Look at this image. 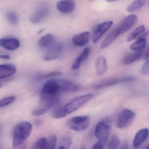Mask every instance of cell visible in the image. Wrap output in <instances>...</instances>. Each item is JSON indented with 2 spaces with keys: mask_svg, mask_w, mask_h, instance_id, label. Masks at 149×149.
Listing matches in <instances>:
<instances>
[{
  "mask_svg": "<svg viewBox=\"0 0 149 149\" xmlns=\"http://www.w3.org/2000/svg\"><path fill=\"white\" fill-rule=\"evenodd\" d=\"M138 17L135 15H129L123 18L120 23L108 35L102 43L101 49H103L107 48L119 36L130 30L136 23Z\"/></svg>",
  "mask_w": 149,
  "mask_h": 149,
  "instance_id": "6da1fadb",
  "label": "cell"
},
{
  "mask_svg": "<svg viewBox=\"0 0 149 149\" xmlns=\"http://www.w3.org/2000/svg\"><path fill=\"white\" fill-rule=\"evenodd\" d=\"M93 97V94L92 93L87 94L78 96L68 104L61 107L60 106L55 109L52 113V116L56 119L65 117L79 109L90 100Z\"/></svg>",
  "mask_w": 149,
  "mask_h": 149,
  "instance_id": "7a4b0ae2",
  "label": "cell"
},
{
  "mask_svg": "<svg viewBox=\"0 0 149 149\" xmlns=\"http://www.w3.org/2000/svg\"><path fill=\"white\" fill-rule=\"evenodd\" d=\"M32 129V125L28 122L17 124L14 128L13 148H16L23 143L30 135Z\"/></svg>",
  "mask_w": 149,
  "mask_h": 149,
  "instance_id": "3957f363",
  "label": "cell"
},
{
  "mask_svg": "<svg viewBox=\"0 0 149 149\" xmlns=\"http://www.w3.org/2000/svg\"><path fill=\"white\" fill-rule=\"evenodd\" d=\"M112 120L110 118H106L98 123L95 126L94 134L99 143L104 145L108 139Z\"/></svg>",
  "mask_w": 149,
  "mask_h": 149,
  "instance_id": "277c9868",
  "label": "cell"
},
{
  "mask_svg": "<svg viewBox=\"0 0 149 149\" xmlns=\"http://www.w3.org/2000/svg\"><path fill=\"white\" fill-rule=\"evenodd\" d=\"M135 116V114L134 111L128 109H123L117 115L116 126L119 129L128 127L132 124Z\"/></svg>",
  "mask_w": 149,
  "mask_h": 149,
  "instance_id": "5b68a950",
  "label": "cell"
},
{
  "mask_svg": "<svg viewBox=\"0 0 149 149\" xmlns=\"http://www.w3.org/2000/svg\"><path fill=\"white\" fill-rule=\"evenodd\" d=\"M90 122V118L88 116H75L69 120L68 125L70 129L78 132L86 129Z\"/></svg>",
  "mask_w": 149,
  "mask_h": 149,
  "instance_id": "8992f818",
  "label": "cell"
},
{
  "mask_svg": "<svg viewBox=\"0 0 149 149\" xmlns=\"http://www.w3.org/2000/svg\"><path fill=\"white\" fill-rule=\"evenodd\" d=\"M41 93L50 95H60L61 92L59 79H51L46 81Z\"/></svg>",
  "mask_w": 149,
  "mask_h": 149,
  "instance_id": "52a82bcc",
  "label": "cell"
},
{
  "mask_svg": "<svg viewBox=\"0 0 149 149\" xmlns=\"http://www.w3.org/2000/svg\"><path fill=\"white\" fill-rule=\"evenodd\" d=\"M49 9L45 5L39 7L30 17L32 23L36 24L44 20L49 14Z\"/></svg>",
  "mask_w": 149,
  "mask_h": 149,
  "instance_id": "ba28073f",
  "label": "cell"
},
{
  "mask_svg": "<svg viewBox=\"0 0 149 149\" xmlns=\"http://www.w3.org/2000/svg\"><path fill=\"white\" fill-rule=\"evenodd\" d=\"M113 24L112 21H108L98 25L95 29L93 33V42L96 43L102 36L110 29Z\"/></svg>",
  "mask_w": 149,
  "mask_h": 149,
  "instance_id": "9c48e42d",
  "label": "cell"
},
{
  "mask_svg": "<svg viewBox=\"0 0 149 149\" xmlns=\"http://www.w3.org/2000/svg\"><path fill=\"white\" fill-rule=\"evenodd\" d=\"M132 79H133V78L128 77H117V78L107 79L96 84L94 88L97 89H99V88L113 86L120 82L129 81Z\"/></svg>",
  "mask_w": 149,
  "mask_h": 149,
  "instance_id": "30bf717a",
  "label": "cell"
},
{
  "mask_svg": "<svg viewBox=\"0 0 149 149\" xmlns=\"http://www.w3.org/2000/svg\"><path fill=\"white\" fill-rule=\"evenodd\" d=\"M56 8L62 13L70 14L74 11L75 3L73 0H61L57 3Z\"/></svg>",
  "mask_w": 149,
  "mask_h": 149,
  "instance_id": "8fae6325",
  "label": "cell"
},
{
  "mask_svg": "<svg viewBox=\"0 0 149 149\" xmlns=\"http://www.w3.org/2000/svg\"><path fill=\"white\" fill-rule=\"evenodd\" d=\"M149 33V31H148L140 35L137 40L130 45V49L135 52L143 51L147 45L146 37Z\"/></svg>",
  "mask_w": 149,
  "mask_h": 149,
  "instance_id": "7c38bea8",
  "label": "cell"
},
{
  "mask_svg": "<svg viewBox=\"0 0 149 149\" xmlns=\"http://www.w3.org/2000/svg\"><path fill=\"white\" fill-rule=\"evenodd\" d=\"M20 43L17 38H6L0 39V47L9 51H14L19 48Z\"/></svg>",
  "mask_w": 149,
  "mask_h": 149,
  "instance_id": "4fadbf2b",
  "label": "cell"
},
{
  "mask_svg": "<svg viewBox=\"0 0 149 149\" xmlns=\"http://www.w3.org/2000/svg\"><path fill=\"white\" fill-rule=\"evenodd\" d=\"M62 46L59 45H55L48 51L44 57V60L46 61L55 60L58 58L62 52Z\"/></svg>",
  "mask_w": 149,
  "mask_h": 149,
  "instance_id": "5bb4252c",
  "label": "cell"
},
{
  "mask_svg": "<svg viewBox=\"0 0 149 149\" xmlns=\"http://www.w3.org/2000/svg\"><path fill=\"white\" fill-rule=\"evenodd\" d=\"M59 81L61 93L76 92L80 88L79 85L71 81L59 79Z\"/></svg>",
  "mask_w": 149,
  "mask_h": 149,
  "instance_id": "9a60e30c",
  "label": "cell"
},
{
  "mask_svg": "<svg viewBox=\"0 0 149 149\" xmlns=\"http://www.w3.org/2000/svg\"><path fill=\"white\" fill-rule=\"evenodd\" d=\"M149 136V130L148 128L142 129L139 130L135 136L133 145L135 148L141 146Z\"/></svg>",
  "mask_w": 149,
  "mask_h": 149,
  "instance_id": "2e32d148",
  "label": "cell"
},
{
  "mask_svg": "<svg viewBox=\"0 0 149 149\" xmlns=\"http://www.w3.org/2000/svg\"><path fill=\"white\" fill-rule=\"evenodd\" d=\"M89 37L90 32L89 31H85L74 36L72 38V42L77 46L82 47L88 43Z\"/></svg>",
  "mask_w": 149,
  "mask_h": 149,
  "instance_id": "e0dca14e",
  "label": "cell"
},
{
  "mask_svg": "<svg viewBox=\"0 0 149 149\" xmlns=\"http://www.w3.org/2000/svg\"><path fill=\"white\" fill-rule=\"evenodd\" d=\"M17 70L13 65H0V79H4L10 77L16 72Z\"/></svg>",
  "mask_w": 149,
  "mask_h": 149,
  "instance_id": "ac0fdd59",
  "label": "cell"
},
{
  "mask_svg": "<svg viewBox=\"0 0 149 149\" xmlns=\"http://www.w3.org/2000/svg\"><path fill=\"white\" fill-rule=\"evenodd\" d=\"M89 52L90 50L89 48H86L84 49L82 53L77 58L72 65V70H78L80 67L81 65L87 60L89 57Z\"/></svg>",
  "mask_w": 149,
  "mask_h": 149,
  "instance_id": "d6986e66",
  "label": "cell"
},
{
  "mask_svg": "<svg viewBox=\"0 0 149 149\" xmlns=\"http://www.w3.org/2000/svg\"><path fill=\"white\" fill-rule=\"evenodd\" d=\"M143 51L135 52L130 53L126 56L123 60V63L125 65L131 64L139 60L142 56Z\"/></svg>",
  "mask_w": 149,
  "mask_h": 149,
  "instance_id": "ffe728a7",
  "label": "cell"
},
{
  "mask_svg": "<svg viewBox=\"0 0 149 149\" xmlns=\"http://www.w3.org/2000/svg\"><path fill=\"white\" fill-rule=\"evenodd\" d=\"M96 71L97 74L101 75L104 74L108 69L107 63L105 58L100 56L98 58L96 62Z\"/></svg>",
  "mask_w": 149,
  "mask_h": 149,
  "instance_id": "44dd1931",
  "label": "cell"
},
{
  "mask_svg": "<svg viewBox=\"0 0 149 149\" xmlns=\"http://www.w3.org/2000/svg\"><path fill=\"white\" fill-rule=\"evenodd\" d=\"M146 0H135L127 7L128 12L134 13L140 10L145 5Z\"/></svg>",
  "mask_w": 149,
  "mask_h": 149,
  "instance_id": "7402d4cb",
  "label": "cell"
},
{
  "mask_svg": "<svg viewBox=\"0 0 149 149\" xmlns=\"http://www.w3.org/2000/svg\"><path fill=\"white\" fill-rule=\"evenodd\" d=\"M55 40V36L53 35L47 34L40 39L38 42V45L41 48L48 47L53 44Z\"/></svg>",
  "mask_w": 149,
  "mask_h": 149,
  "instance_id": "603a6c76",
  "label": "cell"
},
{
  "mask_svg": "<svg viewBox=\"0 0 149 149\" xmlns=\"http://www.w3.org/2000/svg\"><path fill=\"white\" fill-rule=\"evenodd\" d=\"M146 29L144 25H141L135 29L132 32H130L127 37L126 40L128 42H130L135 39L139 35L145 31Z\"/></svg>",
  "mask_w": 149,
  "mask_h": 149,
  "instance_id": "cb8c5ba5",
  "label": "cell"
},
{
  "mask_svg": "<svg viewBox=\"0 0 149 149\" xmlns=\"http://www.w3.org/2000/svg\"><path fill=\"white\" fill-rule=\"evenodd\" d=\"M56 142V136L55 135L51 136L47 140L46 144L43 149H55Z\"/></svg>",
  "mask_w": 149,
  "mask_h": 149,
  "instance_id": "d4e9b609",
  "label": "cell"
},
{
  "mask_svg": "<svg viewBox=\"0 0 149 149\" xmlns=\"http://www.w3.org/2000/svg\"><path fill=\"white\" fill-rule=\"evenodd\" d=\"M6 17L9 22L12 25H15L18 22V16L16 13L14 11H11L8 12Z\"/></svg>",
  "mask_w": 149,
  "mask_h": 149,
  "instance_id": "484cf974",
  "label": "cell"
},
{
  "mask_svg": "<svg viewBox=\"0 0 149 149\" xmlns=\"http://www.w3.org/2000/svg\"><path fill=\"white\" fill-rule=\"evenodd\" d=\"M120 144V141L117 136H113L109 141L108 149H116Z\"/></svg>",
  "mask_w": 149,
  "mask_h": 149,
  "instance_id": "4316f807",
  "label": "cell"
},
{
  "mask_svg": "<svg viewBox=\"0 0 149 149\" xmlns=\"http://www.w3.org/2000/svg\"><path fill=\"white\" fill-rule=\"evenodd\" d=\"M47 140L45 137L38 139L30 149H43L46 144Z\"/></svg>",
  "mask_w": 149,
  "mask_h": 149,
  "instance_id": "83f0119b",
  "label": "cell"
},
{
  "mask_svg": "<svg viewBox=\"0 0 149 149\" xmlns=\"http://www.w3.org/2000/svg\"><path fill=\"white\" fill-rule=\"evenodd\" d=\"M62 74V73L59 71H53L48 73H42L38 74L37 77L39 79H46V78H52L59 76Z\"/></svg>",
  "mask_w": 149,
  "mask_h": 149,
  "instance_id": "f1b7e54d",
  "label": "cell"
},
{
  "mask_svg": "<svg viewBox=\"0 0 149 149\" xmlns=\"http://www.w3.org/2000/svg\"><path fill=\"white\" fill-rule=\"evenodd\" d=\"M15 100V96H10L0 100V107H6L12 103Z\"/></svg>",
  "mask_w": 149,
  "mask_h": 149,
  "instance_id": "f546056e",
  "label": "cell"
},
{
  "mask_svg": "<svg viewBox=\"0 0 149 149\" xmlns=\"http://www.w3.org/2000/svg\"><path fill=\"white\" fill-rule=\"evenodd\" d=\"M141 72L143 74L149 75V60L142 65L141 68Z\"/></svg>",
  "mask_w": 149,
  "mask_h": 149,
  "instance_id": "4dcf8cb0",
  "label": "cell"
},
{
  "mask_svg": "<svg viewBox=\"0 0 149 149\" xmlns=\"http://www.w3.org/2000/svg\"><path fill=\"white\" fill-rule=\"evenodd\" d=\"M0 58L3 59H9L10 58V56L7 54H4L3 52L0 51Z\"/></svg>",
  "mask_w": 149,
  "mask_h": 149,
  "instance_id": "1f68e13d",
  "label": "cell"
},
{
  "mask_svg": "<svg viewBox=\"0 0 149 149\" xmlns=\"http://www.w3.org/2000/svg\"><path fill=\"white\" fill-rule=\"evenodd\" d=\"M103 145L101 143H98L94 145L92 149H103Z\"/></svg>",
  "mask_w": 149,
  "mask_h": 149,
  "instance_id": "d6a6232c",
  "label": "cell"
},
{
  "mask_svg": "<svg viewBox=\"0 0 149 149\" xmlns=\"http://www.w3.org/2000/svg\"><path fill=\"white\" fill-rule=\"evenodd\" d=\"M149 58V47L148 48L147 50L146 51L145 53H144V56H143V59L144 60H147V59Z\"/></svg>",
  "mask_w": 149,
  "mask_h": 149,
  "instance_id": "836d02e7",
  "label": "cell"
},
{
  "mask_svg": "<svg viewBox=\"0 0 149 149\" xmlns=\"http://www.w3.org/2000/svg\"><path fill=\"white\" fill-rule=\"evenodd\" d=\"M121 149H128V145L127 144H125L123 145Z\"/></svg>",
  "mask_w": 149,
  "mask_h": 149,
  "instance_id": "e575fe53",
  "label": "cell"
},
{
  "mask_svg": "<svg viewBox=\"0 0 149 149\" xmlns=\"http://www.w3.org/2000/svg\"><path fill=\"white\" fill-rule=\"evenodd\" d=\"M58 149H67L66 148H65V146H60V147L58 148Z\"/></svg>",
  "mask_w": 149,
  "mask_h": 149,
  "instance_id": "d590c367",
  "label": "cell"
},
{
  "mask_svg": "<svg viewBox=\"0 0 149 149\" xmlns=\"http://www.w3.org/2000/svg\"><path fill=\"white\" fill-rule=\"evenodd\" d=\"M105 1L109 2H113L116 1L117 0H105Z\"/></svg>",
  "mask_w": 149,
  "mask_h": 149,
  "instance_id": "8d00e7d4",
  "label": "cell"
},
{
  "mask_svg": "<svg viewBox=\"0 0 149 149\" xmlns=\"http://www.w3.org/2000/svg\"><path fill=\"white\" fill-rule=\"evenodd\" d=\"M2 129V128L1 126H0V136H1V133Z\"/></svg>",
  "mask_w": 149,
  "mask_h": 149,
  "instance_id": "74e56055",
  "label": "cell"
},
{
  "mask_svg": "<svg viewBox=\"0 0 149 149\" xmlns=\"http://www.w3.org/2000/svg\"><path fill=\"white\" fill-rule=\"evenodd\" d=\"M2 84L0 83V88H1L2 87Z\"/></svg>",
  "mask_w": 149,
  "mask_h": 149,
  "instance_id": "f35d334b",
  "label": "cell"
},
{
  "mask_svg": "<svg viewBox=\"0 0 149 149\" xmlns=\"http://www.w3.org/2000/svg\"><path fill=\"white\" fill-rule=\"evenodd\" d=\"M146 149H149V145L148 146V147H147V148H146Z\"/></svg>",
  "mask_w": 149,
  "mask_h": 149,
  "instance_id": "ab89813d",
  "label": "cell"
},
{
  "mask_svg": "<svg viewBox=\"0 0 149 149\" xmlns=\"http://www.w3.org/2000/svg\"><path fill=\"white\" fill-rule=\"evenodd\" d=\"M80 149H86V148H81Z\"/></svg>",
  "mask_w": 149,
  "mask_h": 149,
  "instance_id": "60d3db41",
  "label": "cell"
},
{
  "mask_svg": "<svg viewBox=\"0 0 149 149\" xmlns=\"http://www.w3.org/2000/svg\"><path fill=\"white\" fill-rule=\"evenodd\" d=\"M88 1H93V0H88Z\"/></svg>",
  "mask_w": 149,
  "mask_h": 149,
  "instance_id": "b9f144b4",
  "label": "cell"
},
{
  "mask_svg": "<svg viewBox=\"0 0 149 149\" xmlns=\"http://www.w3.org/2000/svg\"></svg>",
  "mask_w": 149,
  "mask_h": 149,
  "instance_id": "7bdbcfd3",
  "label": "cell"
}]
</instances>
